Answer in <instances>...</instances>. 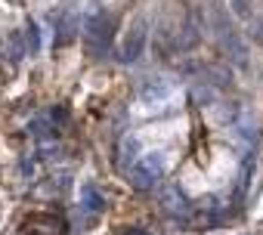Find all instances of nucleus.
Listing matches in <instances>:
<instances>
[{
    "mask_svg": "<svg viewBox=\"0 0 263 235\" xmlns=\"http://www.w3.org/2000/svg\"><path fill=\"white\" fill-rule=\"evenodd\" d=\"M78 31H81V16L78 13H71L68 7H62L59 13H56V44L59 47H65V44H71L74 37H78Z\"/></svg>",
    "mask_w": 263,
    "mask_h": 235,
    "instance_id": "7ed1b4c3",
    "label": "nucleus"
},
{
    "mask_svg": "<svg viewBox=\"0 0 263 235\" xmlns=\"http://www.w3.org/2000/svg\"><path fill=\"white\" fill-rule=\"evenodd\" d=\"M22 37H25L28 56H37V53H41V28H37L34 22H28V25H25V34H22Z\"/></svg>",
    "mask_w": 263,
    "mask_h": 235,
    "instance_id": "6e6552de",
    "label": "nucleus"
},
{
    "mask_svg": "<svg viewBox=\"0 0 263 235\" xmlns=\"http://www.w3.org/2000/svg\"><path fill=\"white\" fill-rule=\"evenodd\" d=\"M127 235H152V232H146V229H130Z\"/></svg>",
    "mask_w": 263,
    "mask_h": 235,
    "instance_id": "9d476101",
    "label": "nucleus"
},
{
    "mask_svg": "<svg viewBox=\"0 0 263 235\" xmlns=\"http://www.w3.org/2000/svg\"><path fill=\"white\" fill-rule=\"evenodd\" d=\"M164 173H167L164 155L161 152H146V155H140L134 164H130L127 180H130V186H134L137 192H152L164 180Z\"/></svg>",
    "mask_w": 263,
    "mask_h": 235,
    "instance_id": "f03ea898",
    "label": "nucleus"
},
{
    "mask_svg": "<svg viewBox=\"0 0 263 235\" xmlns=\"http://www.w3.org/2000/svg\"><path fill=\"white\" fill-rule=\"evenodd\" d=\"M81 31H84V47L93 59H102L108 53V44L115 37V19L102 4H90L81 13Z\"/></svg>",
    "mask_w": 263,
    "mask_h": 235,
    "instance_id": "f257e3e1",
    "label": "nucleus"
},
{
    "mask_svg": "<svg viewBox=\"0 0 263 235\" xmlns=\"http://www.w3.org/2000/svg\"><path fill=\"white\" fill-rule=\"evenodd\" d=\"M232 7H235L238 16H248V0H232Z\"/></svg>",
    "mask_w": 263,
    "mask_h": 235,
    "instance_id": "1a4fd4ad",
    "label": "nucleus"
},
{
    "mask_svg": "<svg viewBox=\"0 0 263 235\" xmlns=\"http://www.w3.org/2000/svg\"><path fill=\"white\" fill-rule=\"evenodd\" d=\"M192 96H195L198 105H217V99H220V87H214L211 81H198V84L192 87Z\"/></svg>",
    "mask_w": 263,
    "mask_h": 235,
    "instance_id": "0eeeda50",
    "label": "nucleus"
},
{
    "mask_svg": "<svg viewBox=\"0 0 263 235\" xmlns=\"http://www.w3.org/2000/svg\"><path fill=\"white\" fill-rule=\"evenodd\" d=\"M171 93H174V87H171V81H164V77H155V81H149V84L140 90L143 102H164V99H171Z\"/></svg>",
    "mask_w": 263,
    "mask_h": 235,
    "instance_id": "423d86ee",
    "label": "nucleus"
},
{
    "mask_svg": "<svg viewBox=\"0 0 263 235\" xmlns=\"http://www.w3.org/2000/svg\"><path fill=\"white\" fill-rule=\"evenodd\" d=\"M81 210L90 213V217H96V213L105 210V195L99 192L96 183H84L81 186Z\"/></svg>",
    "mask_w": 263,
    "mask_h": 235,
    "instance_id": "39448f33",
    "label": "nucleus"
},
{
    "mask_svg": "<svg viewBox=\"0 0 263 235\" xmlns=\"http://www.w3.org/2000/svg\"><path fill=\"white\" fill-rule=\"evenodd\" d=\"M146 41H149V31H146V22L140 19L134 25V31L127 34L124 47H121V62H137L143 56V50H146Z\"/></svg>",
    "mask_w": 263,
    "mask_h": 235,
    "instance_id": "20e7f679",
    "label": "nucleus"
}]
</instances>
